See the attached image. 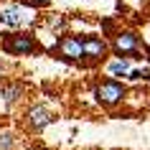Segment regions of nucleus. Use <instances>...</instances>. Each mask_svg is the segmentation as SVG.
Returning <instances> with one entry per match:
<instances>
[{
	"label": "nucleus",
	"instance_id": "1",
	"mask_svg": "<svg viewBox=\"0 0 150 150\" xmlns=\"http://www.w3.org/2000/svg\"><path fill=\"white\" fill-rule=\"evenodd\" d=\"M0 48L8 56H33L41 51V43L31 31H10V33H3Z\"/></svg>",
	"mask_w": 150,
	"mask_h": 150
},
{
	"label": "nucleus",
	"instance_id": "2",
	"mask_svg": "<svg viewBox=\"0 0 150 150\" xmlns=\"http://www.w3.org/2000/svg\"><path fill=\"white\" fill-rule=\"evenodd\" d=\"M110 51L117 56V59H130V61L135 59V61H140L142 59V41H140V36L135 31L125 28V31H117L112 36Z\"/></svg>",
	"mask_w": 150,
	"mask_h": 150
},
{
	"label": "nucleus",
	"instance_id": "3",
	"mask_svg": "<svg viewBox=\"0 0 150 150\" xmlns=\"http://www.w3.org/2000/svg\"><path fill=\"white\" fill-rule=\"evenodd\" d=\"M51 54L59 61H66V64H84L81 36H76V33H61V36H56L54 46H51Z\"/></svg>",
	"mask_w": 150,
	"mask_h": 150
},
{
	"label": "nucleus",
	"instance_id": "4",
	"mask_svg": "<svg viewBox=\"0 0 150 150\" xmlns=\"http://www.w3.org/2000/svg\"><path fill=\"white\" fill-rule=\"evenodd\" d=\"M33 23V16L28 13V5L25 3H8L0 8V25L5 28H16V31H25V25Z\"/></svg>",
	"mask_w": 150,
	"mask_h": 150
},
{
	"label": "nucleus",
	"instance_id": "5",
	"mask_svg": "<svg viewBox=\"0 0 150 150\" xmlns=\"http://www.w3.org/2000/svg\"><path fill=\"white\" fill-rule=\"evenodd\" d=\"M127 97V87L117 79H102L94 84V99L102 107H117Z\"/></svg>",
	"mask_w": 150,
	"mask_h": 150
},
{
	"label": "nucleus",
	"instance_id": "6",
	"mask_svg": "<svg viewBox=\"0 0 150 150\" xmlns=\"http://www.w3.org/2000/svg\"><path fill=\"white\" fill-rule=\"evenodd\" d=\"M81 48H84V61L97 64V61H104V56L110 54V41L102 36H94V33H84Z\"/></svg>",
	"mask_w": 150,
	"mask_h": 150
},
{
	"label": "nucleus",
	"instance_id": "7",
	"mask_svg": "<svg viewBox=\"0 0 150 150\" xmlns=\"http://www.w3.org/2000/svg\"><path fill=\"white\" fill-rule=\"evenodd\" d=\"M54 112L43 107V104H31L28 110H25V125L31 127L33 132H41V130H46L51 122H54Z\"/></svg>",
	"mask_w": 150,
	"mask_h": 150
},
{
	"label": "nucleus",
	"instance_id": "8",
	"mask_svg": "<svg viewBox=\"0 0 150 150\" xmlns=\"http://www.w3.org/2000/svg\"><path fill=\"white\" fill-rule=\"evenodd\" d=\"M23 92H25L23 81H5V84H0V97H3L5 104H16L23 97Z\"/></svg>",
	"mask_w": 150,
	"mask_h": 150
},
{
	"label": "nucleus",
	"instance_id": "9",
	"mask_svg": "<svg viewBox=\"0 0 150 150\" xmlns=\"http://www.w3.org/2000/svg\"><path fill=\"white\" fill-rule=\"evenodd\" d=\"M110 74L112 76H127L130 74V59H117L110 64Z\"/></svg>",
	"mask_w": 150,
	"mask_h": 150
},
{
	"label": "nucleus",
	"instance_id": "10",
	"mask_svg": "<svg viewBox=\"0 0 150 150\" xmlns=\"http://www.w3.org/2000/svg\"><path fill=\"white\" fill-rule=\"evenodd\" d=\"M16 145H18L16 132H10V130H0V150H16Z\"/></svg>",
	"mask_w": 150,
	"mask_h": 150
},
{
	"label": "nucleus",
	"instance_id": "11",
	"mask_svg": "<svg viewBox=\"0 0 150 150\" xmlns=\"http://www.w3.org/2000/svg\"><path fill=\"white\" fill-rule=\"evenodd\" d=\"M127 79L130 81H150V69H130Z\"/></svg>",
	"mask_w": 150,
	"mask_h": 150
},
{
	"label": "nucleus",
	"instance_id": "12",
	"mask_svg": "<svg viewBox=\"0 0 150 150\" xmlns=\"http://www.w3.org/2000/svg\"><path fill=\"white\" fill-rule=\"evenodd\" d=\"M21 3H25L28 8H46L51 0H21Z\"/></svg>",
	"mask_w": 150,
	"mask_h": 150
},
{
	"label": "nucleus",
	"instance_id": "13",
	"mask_svg": "<svg viewBox=\"0 0 150 150\" xmlns=\"http://www.w3.org/2000/svg\"><path fill=\"white\" fill-rule=\"evenodd\" d=\"M140 3H148V0H140Z\"/></svg>",
	"mask_w": 150,
	"mask_h": 150
}]
</instances>
